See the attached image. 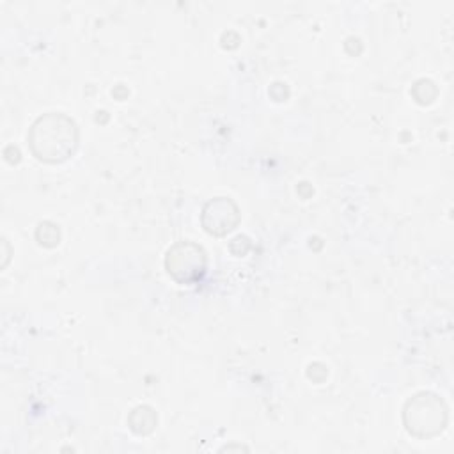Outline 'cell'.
Listing matches in <instances>:
<instances>
[{"label": "cell", "mask_w": 454, "mask_h": 454, "mask_svg": "<svg viewBox=\"0 0 454 454\" xmlns=\"http://www.w3.org/2000/svg\"><path fill=\"white\" fill-rule=\"evenodd\" d=\"M32 154L46 163L66 161L78 147V128L71 117L48 112L34 121L27 135Z\"/></svg>", "instance_id": "obj_1"}, {"label": "cell", "mask_w": 454, "mask_h": 454, "mask_svg": "<svg viewBox=\"0 0 454 454\" xmlns=\"http://www.w3.org/2000/svg\"><path fill=\"white\" fill-rule=\"evenodd\" d=\"M35 239L43 247H55L60 241V231L59 225L51 222H41L35 229Z\"/></svg>", "instance_id": "obj_6"}, {"label": "cell", "mask_w": 454, "mask_h": 454, "mask_svg": "<svg viewBox=\"0 0 454 454\" xmlns=\"http://www.w3.org/2000/svg\"><path fill=\"white\" fill-rule=\"evenodd\" d=\"M239 222V209L229 197H216L202 209V227L211 236H225Z\"/></svg>", "instance_id": "obj_4"}, {"label": "cell", "mask_w": 454, "mask_h": 454, "mask_svg": "<svg viewBox=\"0 0 454 454\" xmlns=\"http://www.w3.org/2000/svg\"><path fill=\"white\" fill-rule=\"evenodd\" d=\"M206 252L193 241H177L165 255L167 273L179 284H193L206 273Z\"/></svg>", "instance_id": "obj_3"}, {"label": "cell", "mask_w": 454, "mask_h": 454, "mask_svg": "<svg viewBox=\"0 0 454 454\" xmlns=\"http://www.w3.org/2000/svg\"><path fill=\"white\" fill-rule=\"evenodd\" d=\"M156 422H158V417H156V413L153 411V408H149V406H138V408H135V410L131 411V415H129V420H128L129 429H131L133 433H137V434H138L140 424H144V434H147V433H151V431L154 429Z\"/></svg>", "instance_id": "obj_5"}, {"label": "cell", "mask_w": 454, "mask_h": 454, "mask_svg": "<svg viewBox=\"0 0 454 454\" xmlns=\"http://www.w3.org/2000/svg\"><path fill=\"white\" fill-rule=\"evenodd\" d=\"M403 420L410 434L417 438H429L445 427L447 408L434 394L420 392L406 403Z\"/></svg>", "instance_id": "obj_2"}]
</instances>
